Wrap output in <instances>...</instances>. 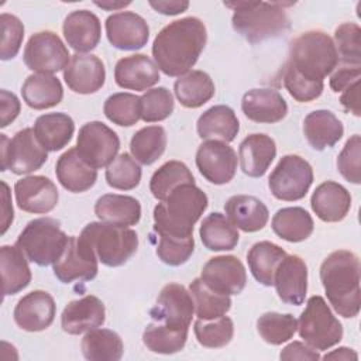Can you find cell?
<instances>
[{"instance_id":"6da1fadb","label":"cell","mask_w":361,"mask_h":361,"mask_svg":"<svg viewBox=\"0 0 361 361\" xmlns=\"http://www.w3.org/2000/svg\"><path fill=\"white\" fill-rule=\"evenodd\" d=\"M207 31L197 17H183L165 25L152 42L155 65L166 76H182L197 62Z\"/></svg>"},{"instance_id":"7a4b0ae2","label":"cell","mask_w":361,"mask_h":361,"mask_svg":"<svg viewBox=\"0 0 361 361\" xmlns=\"http://www.w3.org/2000/svg\"><path fill=\"white\" fill-rule=\"evenodd\" d=\"M320 281L333 309L351 319L360 313V259L348 250H337L320 265Z\"/></svg>"},{"instance_id":"3957f363","label":"cell","mask_w":361,"mask_h":361,"mask_svg":"<svg viewBox=\"0 0 361 361\" xmlns=\"http://www.w3.org/2000/svg\"><path fill=\"white\" fill-rule=\"evenodd\" d=\"M206 193L193 185H182L172 190L154 209V231L178 237L193 235V226L207 209Z\"/></svg>"},{"instance_id":"277c9868","label":"cell","mask_w":361,"mask_h":361,"mask_svg":"<svg viewBox=\"0 0 361 361\" xmlns=\"http://www.w3.org/2000/svg\"><path fill=\"white\" fill-rule=\"evenodd\" d=\"M226 7L233 8L231 24L237 34L251 44L276 38L285 34L289 27V18L285 6L290 3L281 1H234L224 3Z\"/></svg>"},{"instance_id":"5b68a950","label":"cell","mask_w":361,"mask_h":361,"mask_svg":"<svg viewBox=\"0 0 361 361\" xmlns=\"http://www.w3.org/2000/svg\"><path fill=\"white\" fill-rule=\"evenodd\" d=\"M286 63L309 80H323L337 68L338 55L326 32L312 30L290 42Z\"/></svg>"},{"instance_id":"8992f818","label":"cell","mask_w":361,"mask_h":361,"mask_svg":"<svg viewBox=\"0 0 361 361\" xmlns=\"http://www.w3.org/2000/svg\"><path fill=\"white\" fill-rule=\"evenodd\" d=\"M68 238L58 220L39 217L27 223L18 234L16 245L24 252L28 261L39 267H48L58 261Z\"/></svg>"},{"instance_id":"52a82bcc","label":"cell","mask_w":361,"mask_h":361,"mask_svg":"<svg viewBox=\"0 0 361 361\" xmlns=\"http://www.w3.org/2000/svg\"><path fill=\"white\" fill-rule=\"evenodd\" d=\"M80 235L90 244L97 259L106 267L126 264L138 248V235L133 228L106 221L86 224Z\"/></svg>"},{"instance_id":"ba28073f","label":"cell","mask_w":361,"mask_h":361,"mask_svg":"<svg viewBox=\"0 0 361 361\" xmlns=\"http://www.w3.org/2000/svg\"><path fill=\"white\" fill-rule=\"evenodd\" d=\"M298 331L306 344L319 351L331 348L343 338L341 323L319 295L309 298L298 320Z\"/></svg>"},{"instance_id":"9c48e42d","label":"cell","mask_w":361,"mask_h":361,"mask_svg":"<svg viewBox=\"0 0 361 361\" xmlns=\"http://www.w3.org/2000/svg\"><path fill=\"white\" fill-rule=\"evenodd\" d=\"M1 171L25 175L39 169L48 159V151L39 144L32 128L17 131L13 138L0 134Z\"/></svg>"},{"instance_id":"30bf717a","label":"cell","mask_w":361,"mask_h":361,"mask_svg":"<svg viewBox=\"0 0 361 361\" xmlns=\"http://www.w3.org/2000/svg\"><path fill=\"white\" fill-rule=\"evenodd\" d=\"M312 183L313 169L310 164L295 154L282 157L268 178V188L274 197L285 202L303 199Z\"/></svg>"},{"instance_id":"8fae6325","label":"cell","mask_w":361,"mask_h":361,"mask_svg":"<svg viewBox=\"0 0 361 361\" xmlns=\"http://www.w3.org/2000/svg\"><path fill=\"white\" fill-rule=\"evenodd\" d=\"M23 59L30 71L52 75L71 62V55L62 39L52 31H39L30 37Z\"/></svg>"},{"instance_id":"7c38bea8","label":"cell","mask_w":361,"mask_h":361,"mask_svg":"<svg viewBox=\"0 0 361 361\" xmlns=\"http://www.w3.org/2000/svg\"><path fill=\"white\" fill-rule=\"evenodd\" d=\"M76 149L82 159L94 169L109 166L120 149V138L102 121H89L79 130Z\"/></svg>"},{"instance_id":"4fadbf2b","label":"cell","mask_w":361,"mask_h":361,"mask_svg":"<svg viewBox=\"0 0 361 361\" xmlns=\"http://www.w3.org/2000/svg\"><path fill=\"white\" fill-rule=\"evenodd\" d=\"M97 261L93 248L82 235H69L63 252L54 264V275L62 283L92 281L99 271Z\"/></svg>"},{"instance_id":"5bb4252c","label":"cell","mask_w":361,"mask_h":361,"mask_svg":"<svg viewBox=\"0 0 361 361\" xmlns=\"http://www.w3.org/2000/svg\"><path fill=\"white\" fill-rule=\"evenodd\" d=\"M237 154L223 141L209 140L199 145L196 166L202 176L213 185L228 183L237 171Z\"/></svg>"},{"instance_id":"9a60e30c","label":"cell","mask_w":361,"mask_h":361,"mask_svg":"<svg viewBox=\"0 0 361 361\" xmlns=\"http://www.w3.org/2000/svg\"><path fill=\"white\" fill-rule=\"evenodd\" d=\"M193 313V298L190 292L179 283L165 285L157 298V305L149 310V316L154 322L183 327H189Z\"/></svg>"},{"instance_id":"2e32d148","label":"cell","mask_w":361,"mask_h":361,"mask_svg":"<svg viewBox=\"0 0 361 361\" xmlns=\"http://www.w3.org/2000/svg\"><path fill=\"white\" fill-rule=\"evenodd\" d=\"M200 278L213 290L228 296L241 293L247 283L245 268L234 255L210 258L203 265Z\"/></svg>"},{"instance_id":"e0dca14e","label":"cell","mask_w":361,"mask_h":361,"mask_svg":"<svg viewBox=\"0 0 361 361\" xmlns=\"http://www.w3.org/2000/svg\"><path fill=\"white\" fill-rule=\"evenodd\" d=\"M106 35L114 48L121 51H137L147 45L149 27L140 14L120 11L106 18Z\"/></svg>"},{"instance_id":"ac0fdd59","label":"cell","mask_w":361,"mask_h":361,"mask_svg":"<svg viewBox=\"0 0 361 361\" xmlns=\"http://www.w3.org/2000/svg\"><path fill=\"white\" fill-rule=\"evenodd\" d=\"M17 206L27 213L45 214L55 209L59 195L55 183L42 175L21 178L14 185Z\"/></svg>"},{"instance_id":"d6986e66","label":"cell","mask_w":361,"mask_h":361,"mask_svg":"<svg viewBox=\"0 0 361 361\" xmlns=\"http://www.w3.org/2000/svg\"><path fill=\"white\" fill-rule=\"evenodd\" d=\"M56 313V305L54 298L45 290H32L23 296L14 307L16 324L30 333L42 331L48 329Z\"/></svg>"},{"instance_id":"ffe728a7","label":"cell","mask_w":361,"mask_h":361,"mask_svg":"<svg viewBox=\"0 0 361 361\" xmlns=\"http://www.w3.org/2000/svg\"><path fill=\"white\" fill-rule=\"evenodd\" d=\"M274 285L282 302L295 306L302 305L307 292L306 262L299 255L286 254L275 271Z\"/></svg>"},{"instance_id":"44dd1931","label":"cell","mask_w":361,"mask_h":361,"mask_svg":"<svg viewBox=\"0 0 361 361\" xmlns=\"http://www.w3.org/2000/svg\"><path fill=\"white\" fill-rule=\"evenodd\" d=\"M63 79L68 87L75 93H96L106 82L104 63L96 55L75 54L63 71Z\"/></svg>"},{"instance_id":"7402d4cb","label":"cell","mask_w":361,"mask_h":361,"mask_svg":"<svg viewBox=\"0 0 361 361\" xmlns=\"http://www.w3.org/2000/svg\"><path fill=\"white\" fill-rule=\"evenodd\" d=\"M106 320L104 303L94 295L71 300L61 314L62 330L68 334H82L103 326Z\"/></svg>"},{"instance_id":"603a6c76","label":"cell","mask_w":361,"mask_h":361,"mask_svg":"<svg viewBox=\"0 0 361 361\" xmlns=\"http://www.w3.org/2000/svg\"><path fill=\"white\" fill-rule=\"evenodd\" d=\"M114 80L123 89L142 92L158 83L159 69L149 56L135 54L117 61Z\"/></svg>"},{"instance_id":"cb8c5ba5","label":"cell","mask_w":361,"mask_h":361,"mask_svg":"<svg viewBox=\"0 0 361 361\" xmlns=\"http://www.w3.org/2000/svg\"><path fill=\"white\" fill-rule=\"evenodd\" d=\"M62 32L68 45L76 54H85L94 49L100 42V20L89 10H75L66 16Z\"/></svg>"},{"instance_id":"d4e9b609","label":"cell","mask_w":361,"mask_h":361,"mask_svg":"<svg viewBox=\"0 0 361 361\" xmlns=\"http://www.w3.org/2000/svg\"><path fill=\"white\" fill-rule=\"evenodd\" d=\"M241 110L251 121L272 124L285 118L288 104L278 90L261 87L251 89L243 96Z\"/></svg>"},{"instance_id":"484cf974","label":"cell","mask_w":361,"mask_h":361,"mask_svg":"<svg viewBox=\"0 0 361 361\" xmlns=\"http://www.w3.org/2000/svg\"><path fill=\"white\" fill-rule=\"evenodd\" d=\"M310 206L322 221L337 223L348 214L351 195L343 185L326 180L314 189L310 197Z\"/></svg>"},{"instance_id":"4316f807","label":"cell","mask_w":361,"mask_h":361,"mask_svg":"<svg viewBox=\"0 0 361 361\" xmlns=\"http://www.w3.org/2000/svg\"><path fill=\"white\" fill-rule=\"evenodd\" d=\"M276 157V144L267 134H250L238 147L241 171L251 178H261Z\"/></svg>"},{"instance_id":"83f0119b","label":"cell","mask_w":361,"mask_h":361,"mask_svg":"<svg viewBox=\"0 0 361 361\" xmlns=\"http://www.w3.org/2000/svg\"><path fill=\"white\" fill-rule=\"evenodd\" d=\"M55 173L59 183L72 193L89 190L97 179V169L82 159L76 147L69 148L58 158Z\"/></svg>"},{"instance_id":"f1b7e54d","label":"cell","mask_w":361,"mask_h":361,"mask_svg":"<svg viewBox=\"0 0 361 361\" xmlns=\"http://www.w3.org/2000/svg\"><path fill=\"white\" fill-rule=\"evenodd\" d=\"M224 210L227 219L240 230L245 233H255L262 230L269 219L268 207L255 196L235 195L231 196Z\"/></svg>"},{"instance_id":"f546056e","label":"cell","mask_w":361,"mask_h":361,"mask_svg":"<svg viewBox=\"0 0 361 361\" xmlns=\"http://www.w3.org/2000/svg\"><path fill=\"white\" fill-rule=\"evenodd\" d=\"M303 134L316 151H323L336 145L343 134V123L330 110H314L303 120Z\"/></svg>"},{"instance_id":"4dcf8cb0","label":"cell","mask_w":361,"mask_h":361,"mask_svg":"<svg viewBox=\"0 0 361 361\" xmlns=\"http://www.w3.org/2000/svg\"><path fill=\"white\" fill-rule=\"evenodd\" d=\"M196 128L202 140L231 142L240 131V123L231 107L217 104L207 109L199 117Z\"/></svg>"},{"instance_id":"1f68e13d","label":"cell","mask_w":361,"mask_h":361,"mask_svg":"<svg viewBox=\"0 0 361 361\" xmlns=\"http://www.w3.org/2000/svg\"><path fill=\"white\" fill-rule=\"evenodd\" d=\"M21 96L28 107L34 110H45L62 102L63 87L61 80L54 75L34 73L24 80Z\"/></svg>"},{"instance_id":"d6a6232c","label":"cell","mask_w":361,"mask_h":361,"mask_svg":"<svg viewBox=\"0 0 361 361\" xmlns=\"http://www.w3.org/2000/svg\"><path fill=\"white\" fill-rule=\"evenodd\" d=\"M94 214L106 223L128 227L135 226L141 219L140 202L127 195L106 193L94 204Z\"/></svg>"},{"instance_id":"836d02e7","label":"cell","mask_w":361,"mask_h":361,"mask_svg":"<svg viewBox=\"0 0 361 361\" xmlns=\"http://www.w3.org/2000/svg\"><path fill=\"white\" fill-rule=\"evenodd\" d=\"M34 134L47 151H59L69 144L75 133V123L66 113H48L34 123Z\"/></svg>"},{"instance_id":"e575fe53","label":"cell","mask_w":361,"mask_h":361,"mask_svg":"<svg viewBox=\"0 0 361 361\" xmlns=\"http://www.w3.org/2000/svg\"><path fill=\"white\" fill-rule=\"evenodd\" d=\"M0 269L4 296L18 293L31 282L28 259L17 245H3L0 248Z\"/></svg>"},{"instance_id":"d590c367","label":"cell","mask_w":361,"mask_h":361,"mask_svg":"<svg viewBox=\"0 0 361 361\" xmlns=\"http://www.w3.org/2000/svg\"><path fill=\"white\" fill-rule=\"evenodd\" d=\"M173 92L179 103L186 109H197L214 96V83L203 71H189L179 76L173 85Z\"/></svg>"},{"instance_id":"8d00e7d4","label":"cell","mask_w":361,"mask_h":361,"mask_svg":"<svg viewBox=\"0 0 361 361\" xmlns=\"http://www.w3.org/2000/svg\"><path fill=\"white\" fill-rule=\"evenodd\" d=\"M274 233L289 243L305 241L313 233L314 223L309 212L303 207H283L272 217Z\"/></svg>"},{"instance_id":"74e56055","label":"cell","mask_w":361,"mask_h":361,"mask_svg":"<svg viewBox=\"0 0 361 361\" xmlns=\"http://www.w3.org/2000/svg\"><path fill=\"white\" fill-rule=\"evenodd\" d=\"M200 240L209 251H230L238 244L237 227L221 213H212L203 219L199 228Z\"/></svg>"},{"instance_id":"f35d334b","label":"cell","mask_w":361,"mask_h":361,"mask_svg":"<svg viewBox=\"0 0 361 361\" xmlns=\"http://www.w3.org/2000/svg\"><path fill=\"white\" fill-rule=\"evenodd\" d=\"M285 255V250L271 241L255 243L247 254V262L257 282L264 286H272L275 271Z\"/></svg>"},{"instance_id":"ab89813d","label":"cell","mask_w":361,"mask_h":361,"mask_svg":"<svg viewBox=\"0 0 361 361\" xmlns=\"http://www.w3.org/2000/svg\"><path fill=\"white\" fill-rule=\"evenodd\" d=\"M82 354L90 361H118L123 357L121 337L109 329H93L82 338Z\"/></svg>"},{"instance_id":"60d3db41","label":"cell","mask_w":361,"mask_h":361,"mask_svg":"<svg viewBox=\"0 0 361 361\" xmlns=\"http://www.w3.org/2000/svg\"><path fill=\"white\" fill-rule=\"evenodd\" d=\"M189 327L169 326L161 322L149 323L142 333L144 345L158 354H175L183 350Z\"/></svg>"},{"instance_id":"b9f144b4","label":"cell","mask_w":361,"mask_h":361,"mask_svg":"<svg viewBox=\"0 0 361 361\" xmlns=\"http://www.w3.org/2000/svg\"><path fill=\"white\" fill-rule=\"evenodd\" d=\"M166 131L161 126H147L140 128L130 141L133 158L142 165L154 164L166 148Z\"/></svg>"},{"instance_id":"7bdbcfd3","label":"cell","mask_w":361,"mask_h":361,"mask_svg":"<svg viewBox=\"0 0 361 361\" xmlns=\"http://www.w3.org/2000/svg\"><path fill=\"white\" fill-rule=\"evenodd\" d=\"M189 292L195 302L197 319H217L224 316L231 307L230 296L213 290L202 281V278H196L190 282Z\"/></svg>"},{"instance_id":"ee69618b","label":"cell","mask_w":361,"mask_h":361,"mask_svg":"<svg viewBox=\"0 0 361 361\" xmlns=\"http://www.w3.org/2000/svg\"><path fill=\"white\" fill-rule=\"evenodd\" d=\"M190 169L180 161H168L161 165L149 180V190L158 200H164L172 190L182 185H193Z\"/></svg>"},{"instance_id":"f6af8a7d","label":"cell","mask_w":361,"mask_h":361,"mask_svg":"<svg viewBox=\"0 0 361 361\" xmlns=\"http://www.w3.org/2000/svg\"><path fill=\"white\" fill-rule=\"evenodd\" d=\"M257 330L265 343L281 345L293 337L298 320L290 313L267 312L257 320Z\"/></svg>"},{"instance_id":"bcb514c9","label":"cell","mask_w":361,"mask_h":361,"mask_svg":"<svg viewBox=\"0 0 361 361\" xmlns=\"http://www.w3.org/2000/svg\"><path fill=\"white\" fill-rule=\"evenodd\" d=\"M193 330L200 345L207 348H221L231 341L234 336V323L226 314L210 320L197 319Z\"/></svg>"},{"instance_id":"7dc6e473","label":"cell","mask_w":361,"mask_h":361,"mask_svg":"<svg viewBox=\"0 0 361 361\" xmlns=\"http://www.w3.org/2000/svg\"><path fill=\"white\" fill-rule=\"evenodd\" d=\"M103 111L111 123L121 127H131L141 118L140 97L133 93H114L106 99Z\"/></svg>"},{"instance_id":"c3c4849f","label":"cell","mask_w":361,"mask_h":361,"mask_svg":"<svg viewBox=\"0 0 361 361\" xmlns=\"http://www.w3.org/2000/svg\"><path fill=\"white\" fill-rule=\"evenodd\" d=\"M141 166L130 154L123 152L107 166L106 180L107 185L118 190H131L140 185Z\"/></svg>"},{"instance_id":"681fc988","label":"cell","mask_w":361,"mask_h":361,"mask_svg":"<svg viewBox=\"0 0 361 361\" xmlns=\"http://www.w3.org/2000/svg\"><path fill=\"white\" fill-rule=\"evenodd\" d=\"M333 42L343 65L361 66V28L355 23L340 24Z\"/></svg>"},{"instance_id":"f907efd6","label":"cell","mask_w":361,"mask_h":361,"mask_svg":"<svg viewBox=\"0 0 361 361\" xmlns=\"http://www.w3.org/2000/svg\"><path fill=\"white\" fill-rule=\"evenodd\" d=\"M173 111V96L164 87H152L140 97V114L145 123H155L168 118Z\"/></svg>"},{"instance_id":"816d5d0a","label":"cell","mask_w":361,"mask_h":361,"mask_svg":"<svg viewBox=\"0 0 361 361\" xmlns=\"http://www.w3.org/2000/svg\"><path fill=\"white\" fill-rule=\"evenodd\" d=\"M159 241L157 245L158 258L171 267H179L185 264L195 250L193 235L190 237H178L171 234H158Z\"/></svg>"},{"instance_id":"f5cc1de1","label":"cell","mask_w":361,"mask_h":361,"mask_svg":"<svg viewBox=\"0 0 361 361\" xmlns=\"http://www.w3.org/2000/svg\"><path fill=\"white\" fill-rule=\"evenodd\" d=\"M282 79L285 89L296 102L307 103L317 99L323 93V80H309L288 63L283 65Z\"/></svg>"},{"instance_id":"db71d44e","label":"cell","mask_w":361,"mask_h":361,"mask_svg":"<svg viewBox=\"0 0 361 361\" xmlns=\"http://www.w3.org/2000/svg\"><path fill=\"white\" fill-rule=\"evenodd\" d=\"M1 27V44H0V58L1 61L13 59L23 44L24 38V25L18 17L3 13L0 16Z\"/></svg>"},{"instance_id":"11a10c76","label":"cell","mask_w":361,"mask_h":361,"mask_svg":"<svg viewBox=\"0 0 361 361\" xmlns=\"http://www.w3.org/2000/svg\"><path fill=\"white\" fill-rule=\"evenodd\" d=\"M361 138L358 134L351 135L337 157V169L341 176L358 185L361 182Z\"/></svg>"},{"instance_id":"9f6ffc18","label":"cell","mask_w":361,"mask_h":361,"mask_svg":"<svg viewBox=\"0 0 361 361\" xmlns=\"http://www.w3.org/2000/svg\"><path fill=\"white\" fill-rule=\"evenodd\" d=\"M20 107H21L20 100L14 93L6 89L0 90V127L1 128L7 127L11 121L17 118V116L20 114Z\"/></svg>"},{"instance_id":"6f0895ef","label":"cell","mask_w":361,"mask_h":361,"mask_svg":"<svg viewBox=\"0 0 361 361\" xmlns=\"http://www.w3.org/2000/svg\"><path fill=\"white\" fill-rule=\"evenodd\" d=\"M361 76V66H351V65H343L338 68L330 78V87L333 92L338 93L345 90L350 85L354 82H358Z\"/></svg>"},{"instance_id":"680465c9","label":"cell","mask_w":361,"mask_h":361,"mask_svg":"<svg viewBox=\"0 0 361 361\" xmlns=\"http://www.w3.org/2000/svg\"><path fill=\"white\" fill-rule=\"evenodd\" d=\"M281 360H306V361H317L320 360V354L310 347L309 344L293 341L288 344L279 354Z\"/></svg>"},{"instance_id":"91938a15","label":"cell","mask_w":361,"mask_h":361,"mask_svg":"<svg viewBox=\"0 0 361 361\" xmlns=\"http://www.w3.org/2000/svg\"><path fill=\"white\" fill-rule=\"evenodd\" d=\"M340 103L343 104L345 111L353 113L355 117L361 116V110H360V80L354 82L345 90L341 92Z\"/></svg>"},{"instance_id":"94428289","label":"cell","mask_w":361,"mask_h":361,"mask_svg":"<svg viewBox=\"0 0 361 361\" xmlns=\"http://www.w3.org/2000/svg\"><path fill=\"white\" fill-rule=\"evenodd\" d=\"M149 6L159 14H164V16H176V14H180L183 11L188 10L189 7V1H185V0H171V1H149Z\"/></svg>"},{"instance_id":"6125c7cd","label":"cell","mask_w":361,"mask_h":361,"mask_svg":"<svg viewBox=\"0 0 361 361\" xmlns=\"http://www.w3.org/2000/svg\"><path fill=\"white\" fill-rule=\"evenodd\" d=\"M1 186H3V193H1V197H3V219H1V226H3V228H1V234H4L6 231H7V228H8V226H10V223L13 221V206H11V203H10V189H8V185L4 182V180H1Z\"/></svg>"},{"instance_id":"be15d7a7","label":"cell","mask_w":361,"mask_h":361,"mask_svg":"<svg viewBox=\"0 0 361 361\" xmlns=\"http://www.w3.org/2000/svg\"><path fill=\"white\" fill-rule=\"evenodd\" d=\"M358 354L348 347H338L337 350H333L331 353H327L323 360H357Z\"/></svg>"},{"instance_id":"e7e4bbea","label":"cell","mask_w":361,"mask_h":361,"mask_svg":"<svg viewBox=\"0 0 361 361\" xmlns=\"http://www.w3.org/2000/svg\"><path fill=\"white\" fill-rule=\"evenodd\" d=\"M94 4L100 8H104V10H118L121 7H127L131 4V1H117V3H111V1H94Z\"/></svg>"}]
</instances>
